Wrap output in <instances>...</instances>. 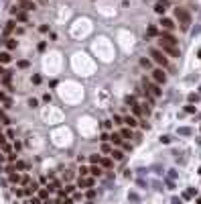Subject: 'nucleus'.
Listing matches in <instances>:
<instances>
[{
  "label": "nucleus",
  "mask_w": 201,
  "mask_h": 204,
  "mask_svg": "<svg viewBox=\"0 0 201 204\" xmlns=\"http://www.w3.org/2000/svg\"><path fill=\"white\" fill-rule=\"evenodd\" d=\"M24 168H27V165H24L22 161H16V163H14V170H24Z\"/></svg>",
  "instance_id": "obj_32"
},
{
  "label": "nucleus",
  "mask_w": 201,
  "mask_h": 204,
  "mask_svg": "<svg viewBox=\"0 0 201 204\" xmlns=\"http://www.w3.org/2000/svg\"><path fill=\"white\" fill-rule=\"evenodd\" d=\"M112 159H114V161H122L124 159V151H120V149H112Z\"/></svg>",
  "instance_id": "obj_10"
},
{
  "label": "nucleus",
  "mask_w": 201,
  "mask_h": 204,
  "mask_svg": "<svg viewBox=\"0 0 201 204\" xmlns=\"http://www.w3.org/2000/svg\"><path fill=\"white\" fill-rule=\"evenodd\" d=\"M152 80H155L156 84H165V82H167V74L163 71V68H158V69L152 71Z\"/></svg>",
  "instance_id": "obj_5"
},
{
  "label": "nucleus",
  "mask_w": 201,
  "mask_h": 204,
  "mask_svg": "<svg viewBox=\"0 0 201 204\" xmlns=\"http://www.w3.org/2000/svg\"><path fill=\"white\" fill-rule=\"evenodd\" d=\"M12 29H14V23H12V21H10V23H6V27H4V35H8Z\"/></svg>",
  "instance_id": "obj_24"
},
{
  "label": "nucleus",
  "mask_w": 201,
  "mask_h": 204,
  "mask_svg": "<svg viewBox=\"0 0 201 204\" xmlns=\"http://www.w3.org/2000/svg\"><path fill=\"white\" fill-rule=\"evenodd\" d=\"M73 190H75V186H67V188H65V194H71Z\"/></svg>",
  "instance_id": "obj_43"
},
{
  "label": "nucleus",
  "mask_w": 201,
  "mask_h": 204,
  "mask_svg": "<svg viewBox=\"0 0 201 204\" xmlns=\"http://www.w3.org/2000/svg\"><path fill=\"white\" fill-rule=\"evenodd\" d=\"M175 16H177L179 21V27L183 29V31H189V25H191V14L185 8H181V6H177L175 8Z\"/></svg>",
  "instance_id": "obj_1"
},
{
  "label": "nucleus",
  "mask_w": 201,
  "mask_h": 204,
  "mask_svg": "<svg viewBox=\"0 0 201 204\" xmlns=\"http://www.w3.org/2000/svg\"><path fill=\"white\" fill-rule=\"evenodd\" d=\"M122 149H124V151H130L132 145H130V143H122Z\"/></svg>",
  "instance_id": "obj_37"
},
{
  "label": "nucleus",
  "mask_w": 201,
  "mask_h": 204,
  "mask_svg": "<svg viewBox=\"0 0 201 204\" xmlns=\"http://www.w3.org/2000/svg\"><path fill=\"white\" fill-rule=\"evenodd\" d=\"M120 137H122V139H130V137H132V129H122V131H120Z\"/></svg>",
  "instance_id": "obj_18"
},
{
  "label": "nucleus",
  "mask_w": 201,
  "mask_h": 204,
  "mask_svg": "<svg viewBox=\"0 0 201 204\" xmlns=\"http://www.w3.org/2000/svg\"><path fill=\"white\" fill-rule=\"evenodd\" d=\"M29 204H41V198H39V196H37V198H31V202Z\"/></svg>",
  "instance_id": "obj_39"
},
{
  "label": "nucleus",
  "mask_w": 201,
  "mask_h": 204,
  "mask_svg": "<svg viewBox=\"0 0 201 204\" xmlns=\"http://www.w3.org/2000/svg\"><path fill=\"white\" fill-rule=\"evenodd\" d=\"M12 190H14V194H16V196H24V194H22V190H21V188H16V186H14Z\"/></svg>",
  "instance_id": "obj_36"
},
{
  "label": "nucleus",
  "mask_w": 201,
  "mask_h": 204,
  "mask_svg": "<svg viewBox=\"0 0 201 204\" xmlns=\"http://www.w3.org/2000/svg\"><path fill=\"white\" fill-rule=\"evenodd\" d=\"M61 202L63 204H73V200H71V198H65V200H61Z\"/></svg>",
  "instance_id": "obj_47"
},
{
  "label": "nucleus",
  "mask_w": 201,
  "mask_h": 204,
  "mask_svg": "<svg viewBox=\"0 0 201 204\" xmlns=\"http://www.w3.org/2000/svg\"><path fill=\"white\" fill-rule=\"evenodd\" d=\"M161 25H163V29H167V31L175 29V23H173L171 19H163V21H161Z\"/></svg>",
  "instance_id": "obj_14"
},
{
  "label": "nucleus",
  "mask_w": 201,
  "mask_h": 204,
  "mask_svg": "<svg viewBox=\"0 0 201 204\" xmlns=\"http://www.w3.org/2000/svg\"><path fill=\"white\" fill-rule=\"evenodd\" d=\"M126 104L134 106V104H136V98H134V96H128V98H126Z\"/></svg>",
  "instance_id": "obj_30"
},
{
  "label": "nucleus",
  "mask_w": 201,
  "mask_h": 204,
  "mask_svg": "<svg viewBox=\"0 0 201 204\" xmlns=\"http://www.w3.org/2000/svg\"><path fill=\"white\" fill-rule=\"evenodd\" d=\"M158 41H163V43H167V45H175L177 47V39L173 37V35H169V33H161V39Z\"/></svg>",
  "instance_id": "obj_6"
},
{
  "label": "nucleus",
  "mask_w": 201,
  "mask_h": 204,
  "mask_svg": "<svg viewBox=\"0 0 201 204\" xmlns=\"http://www.w3.org/2000/svg\"><path fill=\"white\" fill-rule=\"evenodd\" d=\"M8 180H10V184H21V180H22V176L21 173H8Z\"/></svg>",
  "instance_id": "obj_13"
},
{
  "label": "nucleus",
  "mask_w": 201,
  "mask_h": 204,
  "mask_svg": "<svg viewBox=\"0 0 201 204\" xmlns=\"http://www.w3.org/2000/svg\"><path fill=\"white\" fill-rule=\"evenodd\" d=\"M6 161V157H4V153H0V163H4Z\"/></svg>",
  "instance_id": "obj_49"
},
{
  "label": "nucleus",
  "mask_w": 201,
  "mask_h": 204,
  "mask_svg": "<svg viewBox=\"0 0 201 204\" xmlns=\"http://www.w3.org/2000/svg\"><path fill=\"white\" fill-rule=\"evenodd\" d=\"M88 173H89V170H88V168H83V165L79 168V178H85Z\"/></svg>",
  "instance_id": "obj_25"
},
{
  "label": "nucleus",
  "mask_w": 201,
  "mask_h": 204,
  "mask_svg": "<svg viewBox=\"0 0 201 204\" xmlns=\"http://www.w3.org/2000/svg\"><path fill=\"white\" fill-rule=\"evenodd\" d=\"M167 8H169V0H158V2L155 4V10L158 12V14H163Z\"/></svg>",
  "instance_id": "obj_7"
},
{
  "label": "nucleus",
  "mask_w": 201,
  "mask_h": 204,
  "mask_svg": "<svg viewBox=\"0 0 201 204\" xmlns=\"http://www.w3.org/2000/svg\"><path fill=\"white\" fill-rule=\"evenodd\" d=\"M4 76H6V71H4V68H2V66H0V78H4Z\"/></svg>",
  "instance_id": "obj_48"
},
{
  "label": "nucleus",
  "mask_w": 201,
  "mask_h": 204,
  "mask_svg": "<svg viewBox=\"0 0 201 204\" xmlns=\"http://www.w3.org/2000/svg\"><path fill=\"white\" fill-rule=\"evenodd\" d=\"M73 180V171H65V182H71Z\"/></svg>",
  "instance_id": "obj_33"
},
{
  "label": "nucleus",
  "mask_w": 201,
  "mask_h": 204,
  "mask_svg": "<svg viewBox=\"0 0 201 204\" xmlns=\"http://www.w3.org/2000/svg\"><path fill=\"white\" fill-rule=\"evenodd\" d=\"M88 198H89V200H94V198H96V190H88Z\"/></svg>",
  "instance_id": "obj_34"
},
{
  "label": "nucleus",
  "mask_w": 201,
  "mask_h": 204,
  "mask_svg": "<svg viewBox=\"0 0 201 204\" xmlns=\"http://www.w3.org/2000/svg\"><path fill=\"white\" fill-rule=\"evenodd\" d=\"M89 173H91L94 178H98V176H102V168L96 163V165H91V168H89Z\"/></svg>",
  "instance_id": "obj_16"
},
{
  "label": "nucleus",
  "mask_w": 201,
  "mask_h": 204,
  "mask_svg": "<svg viewBox=\"0 0 201 204\" xmlns=\"http://www.w3.org/2000/svg\"><path fill=\"white\" fill-rule=\"evenodd\" d=\"M185 110H187V112H195V106H193V104H187Z\"/></svg>",
  "instance_id": "obj_35"
},
{
  "label": "nucleus",
  "mask_w": 201,
  "mask_h": 204,
  "mask_svg": "<svg viewBox=\"0 0 201 204\" xmlns=\"http://www.w3.org/2000/svg\"><path fill=\"white\" fill-rule=\"evenodd\" d=\"M100 165H102V168H108V170H110L112 165H114V161H112L110 157H102V159H100Z\"/></svg>",
  "instance_id": "obj_17"
},
{
  "label": "nucleus",
  "mask_w": 201,
  "mask_h": 204,
  "mask_svg": "<svg viewBox=\"0 0 201 204\" xmlns=\"http://www.w3.org/2000/svg\"><path fill=\"white\" fill-rule=\"evenodd\" d=\"M22 8H24V12H27V10H35L37 6H35L33 2H22Z\"/></svg>",
  "instance_id": "obj_20"
},
{
  "label": "nucleus",
  "mask_w": 201,
  "mask_h": 204,
  "mask_svg": "<svg viewBox=\"0 0 201 204\" xmlns=\"http://www.w3.org/2000/svg\"><path fill=\"white\" fill-rule=\"evenodd\" d=\"M144 88L150 96H161L163 94V90L158 88V84H155V82H150V80H146V78H144Z\"/></svg>",
  "instance_id": "obj_3"
},
{
  "label": "nucleus",
  "mask_w": 201,
  "mask_h": 204,
  "mask_svg": "<svg viewBox=\"0 0 201 204\" xmlns=\"http://www.w3.org/2000/svg\"><path fill=\"white\" fill-rule=\"evenodd\" d=\"M0 102H4V108H10L12 106V102H10V98L4 94V92H0Z\"/></svg>",
  "instance_id": "obj_15"
},
{
  "label": "nucleus",
  "mask_w": 201,
  "mask_h": 204,
  "mask_svg": "<svg viewBox=\"0 0 201 204\" xmlns=\"http://www.w3.org/2000/svg\"><path fill=\"white\" fill-rule=\"evenodd\" d=\"M197 57H199V59H201V49H199V51H197Z\"/></svg>",
  "instance_id": "obj_51"
},
{
  "label": "nucleus",
  "mask_w": 201,
  "mask_h": 204,
  "mask_svg": "<svg viewBox=\"0 0 201 204\" xmlns=\"http://www.w3.org/2000/svg\"><path fill=\"white\" fill-rule=\"evenodd\" d=\"M110 141H112V145H122V143H124V139L120 137V133H112Z\"/></svg>",
  "instance_id": "obj_9"
},
{
  "label": "nucleus",
  "mask_w": 201,
  "mask_h": 204,
  "mask_svg": "<svg viewBox=\"0 0 201 204\" xmlns=\"http://www.w3.org/2000/svg\"><path fill=\"white\" fill-rule=\"evenodd\" d=\"M100 155H89V161H91V165H96V163H98V165H100Z\"/></svg>",
  "instance_id": "obj_21"
},
{
  "label": "nucleus",
  "mask_w": 201,
  "mask_h": 204,
  "mask_svg": "<svg viewBox=\"0 0 201 204\" xmlns=\"http://www.w3.org/2000/svg\"><path fill=\"white\" fill-rule=\"evenodd\" d=\"M161 143H171V137H161Z\"/></svg>",
  "instance_id": "obj_44"
},
{
  "label": "nucleus",
  "mask_w": 201,
  "mask_h": 204,
  "mask_svg": "<svg viewBox=\"0 0 201 204\" xmlns=\"http://www.w3.org/2000/svg\"><path fill=\"white\" fill-rule=\"evenodd\" d=\"M173 204H181V200L179 198H173Z\"/></svg>",
  "instance_id": "obj_50"
},
{
  "label": "nucleus",
  "mask_w": 201,
  "mask_h": 204,
  "mask_svg": "<svg viewBox=\"0 0 201 204\" xmlns=\"http://www.w3.org/2000/svg\"><path fill=\"white\" fill-rule=\"evenodd\" d=\"M124 123L128 125V129H134V127L138 125V121H136L134 116H124Z\"/></svg>",
  "instance_id": "obj_12"
},
{
  "label": "nucleus",
  "mask_w": 201,
  "mask_h": 204,
  "mask_svg": "<svg viewBox=\"0 0 201 204\" xmlns=\"http://www.w3.org/2000/svg\"><path fill=\"white\" fill-rule=\"evenodd\" d=\"M10 53L8 51H0V66H4V63H10Z\"/></svg>",
  "instance_id": "obj_11"
},
{
  "label": "nucleus",
  "mask_w": 201,
  "mask_h": 204,
  "mask_svg": "<svg viewBox=\"0 0 201 204\" xmlns=\"http://www.w3.org/2000/svg\"><path fill=\"white\" fill-rule=\"evenodd\" d=\"M150 57L155 59L158 66H163V68H167V66H169V57L165 55L161 49H150Z\"/></svg>",
  "instance_id": "obj_2"
},
{
  "label": "nucleus",
  "mask_w": 201,
  "mask_h": 204,
  "mask_svg": "<svg viewBox=\"0 0 201 204\" xmlns=\"http://www.w3.org/2000/svg\"><path fill=\"white\" fill-rule=\"evenodd\" d=\"M102 153H112V147L108 145V143H104V145H102Z\"/></svg>",
  "instance_id": "obj_26"
},
{
  "label": "nucleus",
  "mask_w": 201,
  "mask_h": 204,
  "mask_svg": "<svg viewBox=\"0 0 201 204\" xmlns=\"http://www.w3.org/2000/svg\"><path fill=\"white\" fill-rule=\"evenodd\" d=\"M158 43H161V49H163V53L167 51L169 55L179 57V47H175V45H167V43H163V41H158Z\"/></svg>",
  "instance_id": "obj_4"
},
{
  "label": "nucleus",
  "mask_w": 201,
  "mask_h": 204,
  "mask_svg": "<svg viewBox=\"0 0 201 204\" xmlns=\"http://www.w3.org/2000/svg\"><path fill=\"white\" fill-rule=\"evenodd\" d=\"M47 196H49V190H39V198H47Z\"/></svg>",
  "instance_id": "obj_31"
},
{
  "label": "nucleus",
  "mask_w": 201,
  "mask_h": 204,
  "mask_svg": "<svg viewBox=\"0 0 201 204\" xmlns=\"http://www.w3.org/2000/svg\"><path fill=\"white\" fill-rule=\"evenodd\" d=\"M6 47L8 49H16V41L14 39H6Z\"/></svg>",
  "instance_id": "obj_22"
},
{
  "label": "nucleus",
  "mask_w": 201,
  "mask_h": 204,
  "mask_svg": "<svg viewBox=\"0 0 201 204\" xmlns=\"http://www.w3.org/2000/svg\"><path fill=\"white\" fill-rule=\"evenodd\" d=\"M193 102H197V96L195 94H189V104H193Z\"/></svg>",
  "instance_id": "obj_38"
},
{
  "label": "nucleus",
  "mask_w": 201,
  "mask_h": 204,
  "mask_svg": "<svg viewBox=\"0 0 201 204\" xmlns=\"http://www.w3.org/2000/svg\"><path fill=\"white\" fill-rule=\"evenodd\" d=\"M197 204H201V196H199V200H197Z\"/></svg>",
  "instance_id": "obj_52"
},
{
  "label": "nucleus",
  "mask_w": 201,
  "mask_h": 204,
  "mask_svg": "<svg viewBox=\"0 0 201 204\" xmlns=\"http://www.w3.org/2000/svg\"><path fill=\"white\" fill-rule=\"evenodd\" d=\"M0 121H2L4 125H10V118H8V116L4 114V110H2V108H0Z\"/></svg>",
  "instance_id": "obj_19"
},
{
  "label": "nucleus",
  "mask_w": 201,
  "mask_h": 204,
  "mask_svg": "<svg viewBox=\"0 0 201 204\" xmlns=\"http://www.w3.org/2000/svg\"><path fill=\"white\" fill-rule=\"evenodd\" d=\"M156 33H158V31H156V27H152V25H150V27H148V35H150V37H155Z\"/></svg>",
  "instance_id": "obj_29"
},
{
  "label": "nucleus",
  "mask_w": 201,
  "mask_h": 204,
  "mask_svg": "<svg viewBox=\"0 0 201 204\" xmlns=\"http://www.w3.org/2000/svg\"><path fill=\"white\" fill-rule=\"evenodd\" d=\"M193 131H191L189 127H183V129H179V135H191Z\"/></svg>",
  "instance_id": "obj_23"
},
{
  "label": "nucleus",
  "mask_w": 201,
  "mask_h": 204,
  "mask_svg": "<svg viewBox=\"0 0 201 204\" xmlns=\"http://www.w3.org/2000/svg\"><path fill=\"white\" fill-rule=\"evenodd\" d=\"M77 186L79 188H91V186H94V178H88V176H85V178H79Z\"/></svg>",
  "instance_id": "obj_8"
},
{
  "label": "nucleus",
  "mask_w": 201,
  "mask_h": 204,
  "mask_svg": "<svg viewBox=\"0 0 201 204\" xmlns=\"http://www.w3.org/2000/svg\"><path fill=\"white\" fill-rule=\"evenodd\" d=\"M114 121H116V125H122V123H124L122 116H114Z\"/></svg>",
  "instance_id": "obj_40"
},
{
  "label": "nucleus",
  "mask_w": 201,
  "mask_h": 204,
  "mask_svg": "<svg viewBox=\"0 0 201 204\" xmlns=\"http://www.w3.org/2000/svg\"><path fill=\"white\" fill-rule=\"evenodd\" d=\"M4 143H6V135H2V133H0V147H2Z\"/></svg>",
  "instance_id": "obj_41"
},
{
  "label": "nucleus",
  "mask_w": 201,
  "mask_h": 204,
  "mask_svg": "<svg viewBox=\"0 0 201 204\" xmlns=\"http://www.w3.org/2000/svg\"><path fill=\"white\" fill-rule=\"evenodd\" d=\"M39 31H41V33H47V31H49V27H47V25H41V27H39Z\"/></svg>",
  "instance_id": "obj_42"
},
{
  "label": "nucleus",
  "mask_w": 201,
  "mask_h": 204,
  "mask_svg": "<svg viewBox=\"0 0 201 204\" xmlns=\"http://www.w3.org/2000/svg\"><path fill=\"white\" fill-rule=\"evenodd\" d=\"M6 159H8V161H16V155H12V153H8V157H6Z\"/></svg>",
  "instance_id": "obj_46"
},
{
  "label": "nucleus",
  "mask_w": 201,
  "mask_h": 204,
  "mask_svg": "<svg viewBox=\"0 0 201 204\" xmlns=\"http://www.w3.org/2000/svg\"><path fill=\"white\" fill-rule=\"evenodd\" d=\"M140 66H142V68H150V59H140Z\"/></svg>",
  "instance_id": "obj_27"
},
{
  "label": "nucleus",
  "mask_w": 201,
  "mask_h": 204,
  "mask_svg": "<svg viewBox=\"0 0 201 204\" xmlns=\"http://www.w3.org/2000/svg\"><path fill=\"white\" fill-rule=\"evenodd\" d=\"M18 68H21V69L29 68V61H27V59H21V61H18Z\"/></svg>",
  "instance_id": "obj_28"
},
{
  "label": "nucleus",
  "mask_w": 201,
  "mask_h": 204,
  "mask_svg": "<svg viewBox=\"0 0 201 204\" xmlns=\"http://www.w3.org/2000/svg\"><path fill=\"white\" fill-rule=\"evenodd\" d=\"M199 92H201V88H199Z\"/></svg>",
  "instance_id": "obj_53"
},
{
  "label": "nucleus",
  "mask_w": 201,
  "mask_h": 204,
  "mask_svg": "<svg viewBox=\"0 0 201 204\" xmlns=\"http://www.w3.org/2000/svg\"><path fill=\"white\" fill-rule=\"evenodd\" d=\"M29 106H31V108H33V106H37V100H35V98H31V100H29Z\"/></svg>",
  "instance_id": "obj_45"
}]
</instances>
